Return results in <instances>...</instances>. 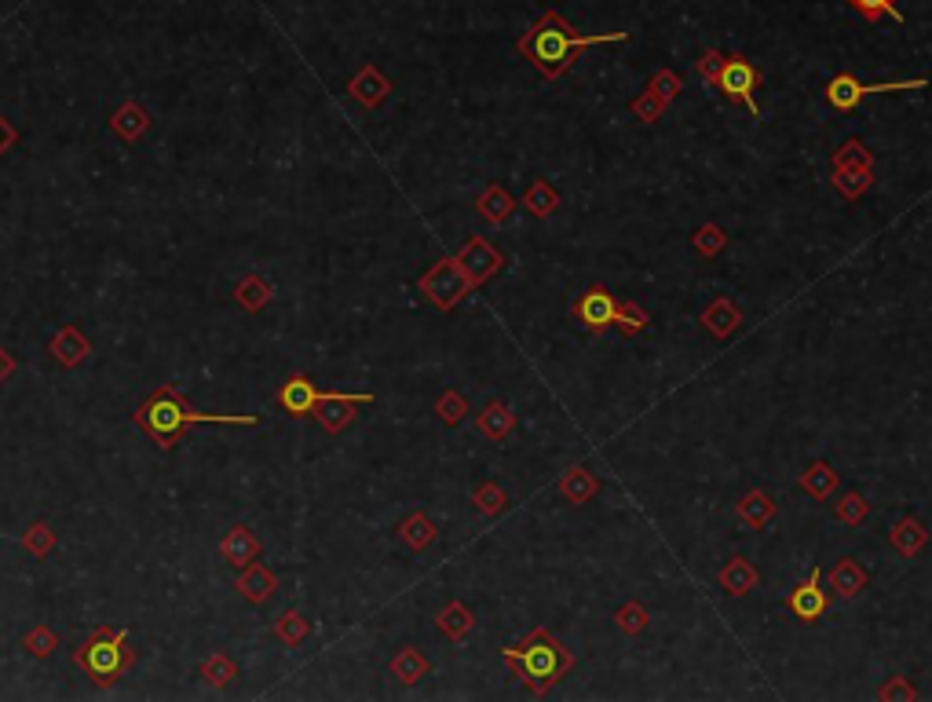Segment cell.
Returning <instances> with one entry per match:
<instances>
[{
	"label": "cell",
	"mask_w": 932,
	"mask_h": 702,
	"mask_svg": "<svg viewBox=\"0 0 932 702\" xmlns=\"http://www.w3.org/2000/svg\"><path fill=\"white\" fill-rule=\"evenodd\" d=\"M629 33L615 30V33H578L571 22L563 19L560 11H541L534 26H530L523 37H519V55L527 59L534 70H538L545 81H560L585 48L593 44H625Z\"/></svg>",
	"instance_id": "6da1fadb"
},
{
	"label": "cell",
	"mask_w": 932,
	"mask_h": 702,
	"mask_svg": "<svg viewBox=\"0 0 932 702\" xmlns=\"http://www.w3.org/2000/svg\"><path fill=\"white\" fill-rule=\"evenodd\" d=\"M505 666L516 673L530 695H549L574 670V655L556 633L538 626L516 648H505Z\"/></svg>",
	"instance_id": "7a4b0ae2"
},
{
	"label": "cell",
	"mask_w": 932,
	"mask_h": 702,
	"mask_svg": "<svg viewBox=\"0 0 932 702\" xmlns=\"http://www.w3.org/2000/svg\"><path fill=\"white\" fill-rule=\"evenodd\" d=\"M136 425L150 432L158 447H172L191 425H256V414H198L172 388H158L147 403L136 410Z\"/></svg>",
	"instance_id": "3957f363"
},
{
	"label": "cell",
	"mask_w": 932,
	"mask_h": 702,
	"mask_svg": "<svg viewBox=\"0 0 932 702\" xmlns=\"http://www.w3.org/2000/svg\"><path fill=\"white\" fill-rule=\"evenodd\" d=\"M929 88V77H907V81H885V85H863L852 70L837 74L834 81L827 85V103L837 110V114H852V110L863 103L867 96H885V92H922Z\"/></svg>",
	"instance_id": "277c9868"
},
{
	"label": "cell",
	"mask_w": 932,
	"mask_h": 702,
	"mask_svg": "<svg viewBox=\"0 0 932 702\" xmlns=\"http://www.w3.org/2000/svg\"><path fill=\"white\" fill-rule=\"evenodd\" d=\"M77 662L85 666L99 684L114 681L128 670L132 662V651L125 648V633H114V629H103L96 640H88L85 648L77 651Z\"/></svg>",
	"instance_id": "5b68a950"
},
{
	"label": "cell",
	"mask_w": 932,
	"mask_h": 702,
	"mask_svg": "<svg viewBox=\"0 0 932 702\" xmlns=\"http://www.w3.org/2000/svg\"><path fill=\"white\" fill-rule=\"evenodd\" d=\"M761 85H764V74L750 63V59H746V55H724L717 92H721L728 103L746 107L750 110V117H761V103H757Z\"/></svg>",
	"instance_id": "8992f818"
},
{
	"label": "cell",
	"mask_w": 932,
	"mask_h": 702,
	"mask_svg": "<svg viewBox=\"0 0 932 702\" xmlns=\"http://www.w3.org/2000/svg\"><path fill=\"white\" fill-rule=\"evenodd\" d=\"M417 289H421L424 297L432 300L439 311H454L457 304L472 293V282H468V275L461 271V264H457L454 256H446V260H439V264H432L424 271Z\"/></svg>",
	"instance_id": "52a82bcc"
},
{
	"label": "cell",
	"mask_w": 932,
	"mask_h": 702,
	"mask_svg": "<svg viewBox=\"0 0 932 702\" xmlns=\"http://www.w3.org/2000/svg\"><path fill=\"white\" fill-rule=\"evenodd\" d=\"M457 264H461V271L468 275V282H472V289H479L483 282H490V278L498 275L501 267H505V256H501L498 245H490L487 238H468L465 249L454 256Z\"/></svg>",
	"instance_id": "ba28073f"
},
{
	"label": "cell",
	"mask_w": 932,
	"mask_h": 702,
	"mask_svg": "<svg viewBox=\"0 0 932 702\" xmlns=\"http://www.w3.org/2000/svg\"><path fill=\"white\" fill-rule=\"evenodd\" d=\"M615 308H618V300H615V293H611V289H607V286H589L582 297L571 304V315L582 322L589 333H604V330H611V326H615Z\"/></svg>",
	"instance_id": "9c48e42d"
},
{
	"label": "cell",
	"mask_w": 932,
	"mask_h": 702,
	"mask_svg": "<svg viewBox=\"0 0 932 702\" xmlns=\"http://www.w3.org/2000/svg\"><path fill=\"white\" fill-rule=\"evenodd\" d=\"M373 395L362 392V395H348V392H322V399H318L315 406V417L322 421V428L326 432H340V428L351 425V417H355V406H370Z\"/></svg>",
	"instance_id": "30bf717a"
},
{
	"label": "cell",
	"mask_w": 932,
	"mask_h": 702,
	"mask_svg": "<svg viewBox=\"0 0 932 702\" xmlns=\"http://www.w3.org/2000/svg\"><path fill=\"white\" fill-rule=\"evenodd\" d=\"M819 578H823V571L812 567L805 582H797L794 589H790V596H786V607H790L801 622H816V618H823V611H827V604H830V596L819 589Z\"/></svg>",
	"instance_id": "8fae6325"
},
{
	"label": "cell",
	"mask_w": 932,
	"mask_h": 702,
	"mask_svg": "<svg viewBox=\"0 0 932 702\" xmlns=\"http://www.w3.org/2000/svg\"><path fill=\"white\" fill-rule=\"evenodd\" d=\"M318 399H322V392H318L308 377H289V381L282 384V395H278V403H282V410H286L289 417L315 414Z\"/></svg>",
	"instance_id": "7c38bea8"
},
{
	"label": "cell",
	"mask_w": 932,
	"mask_h": 702,
	"mask_svg": "<svg viewBox=\"0 0 932 702\" xmlns=\"http://www.w3.org/2000/svg\"><path fill=\"white\" fill-rule=\"evenodd\" d=\"M889 545L896 549L900 556H918L929 545V531H925V523L918 520V516H900V520L892 523L889 531Z\"/></svg>",
	"instance_id": "4fadbf2b"
},
{
	"label": "cell",
	"mask_w": 932,
	"mask_h": 702,
	"mask_svg": "<svg viewBox=\"0 0 932 702\" xmlns=\"http://www.w3.org/2000/svg\"><path fill=\"white\" fill-rule=\"evenodd\" d=\"M867 585H870V575L863 571V564H859L856 556H841L837 567L830 571V589H834L841 600H856Z\"/></svg>",
	"instance_id": "5bb4252c"
},
{
	"label": "cell",
	"mask_w": 932,
	"mask_h": 702,
	"mask_svg": "<svg viewBox=\"0 0 932 702\" xmlns=\"http://www.w3.org/2000/svg\"><path fill=\"white\" fill-rule=\"evenodd\" d=\"M717 582H721V589L728 596H746V593H753V589L761 585V575H757V567H753L746 556H731L728 564L721 567Z\"/></svg>",
	"instance_id": "9a60e30c"
},
{
	"label": "cell",
	"mask_w": 932,
	"mask_h": 702,
	"mask_svg": "<svg viewBox=\"0 0 932 702\" xmlns=\"http://www.w3.org/2000/svg\"><path fill=\"white\" fill-rule=\"evenodd\" d=\"M702 326H706V333H713L717 341H724V337H731V333L742 326V311L739 304L731 297H717L710 304V308L702 311Z\"/></svg>",
	"instance_id": "2e32d148"
},
{
	"label": "cell",
	"mask_w": 932,
	"mask_h": 702,
	"mask_svg": "<svg viewBox=\"0 0 932 702\" xmlns=\"http://www.w3.org/2000/svg\"><path fill=\"white\" fill-rule=\"evenodd\" d=\"M735 512H739V520L746 523L750 531H764V527L775 520V501L768 498L761 487H753L735 501Z\"/></svg>",
	"instance_id": "e0dca14e"
},
{
	"label": "cell",
	"mask_w": 932,
	"mask_h": 702,
	"mask_svg": "<svg viewBox=\"0 0 932 702\" xmlns=\"http://www.w3.org/2000/svg\"><path fill=\"white\" fill-rule=\"evenodd\" d=\"M476 428L483 432L487 439H494V443H505V439L512 436V428H516V414H512L509 403H501V399H490L487 406H483V414L476 417Z\"/></svg>",
	"instance_id": "ac0fdd59"
},
{
	"label": "cell",
	"mask_w": 932,
	"mask_h": 702,
	"mask_svg": "<svg viewBox=\"0 0 932 702\" xmlns=\"http://www.w3.org/2000/svg\"><path fill=\"white\" fill-rule=\"evenodd\" d=\"M435 626H439V633H443L446 640H454V644H461V640H468V633L476 629V615H472V607L461 604V600H450V604L435 615Z\"/></svg>",
	"instance_id": "d6986e66"
},
{
	"label": "cell",
	"mask_w": 932,
	"mask_h": 702,
	"mask_svg": "<svg viewBox=\"0 0 932 702\" xmlns=\"http://www.w3.org/2000/svg\"><path fill=\"white\" fill-rule=\"evenodd\" d=\"M596 490H600V479H596L585 465L567 468V472L560 476V483H556V494H560L563 501H571V505H585Z\"/></svg>",
	"instance_id": "ffe728a7"
},
{
	"label": "cell",
	"mask_w": 932,
	"mask_h": 702,
	"mask_svg": "<svg viewBox=\"0 0 932 702\" xmlns=\"http://www.w3.org/2000/svg\"><path fill=\"white\" fill-rule=\"evenodd\" d=\"M476 213L487 220V224H494V227H501V224H509L512 220V213H516V198H512L505 187H498V183H490L487 191L479 194L476 198Z\"/></svg>",
	"instance_id": "44dd1931"
},
{
	"label": "cell",
	"mask_w": 932,
	"mask_h": 702,
	"mask_svg": "<svg viewBox=\"0 0 932 702\" xmlns=\"http://www.w3.org/2000/svg\"><path fill=\"white\" fill-rule=\"evenodd\" d=\"M348 92L359 99V103H366V107H381L384 99H388V92H392V85L384 81L377 66H366L359 77H351Z\"/></svg>",
	"instance_id": "7402d4cb"
},
{
	"label": "cell",
	"mask_w": 932,
	"mask_h": 702,
	"mask_svg": "<svg viewBox=\"0 0 932 702\" xmlns=\"http://www.w3.org/2000/svg\"><path fill=\"white\" fill-rule=\"evenodd\" d=\"M801 490H805L808 498H816V501L834 498V490H837L834 465H830V461H812V465L805 468V476H801Z\"/></svg>",
	"instance_id": "603a6c76"
},
{
	"label": "cell",
	"mask_w": 932,
	"mask_h": 702,
	"mask_svg": "<svg viewBox=\"0 0 932 702\" xmlns=\"http://www.w3.org/2000/svg\"><path fill=\"white\" fill-rule=\"evenodd\" d=\"M519 205H523L530 216L545 220V216H552L556 209H560V194H556V187H552L549 180H534L527 187V194L519 198Z\"/></svg>",
	"instance_id": "cb8c5ba5"
},
{
	"label": "cell",
	"mask_w": 932,
	"mask_h": 702,
	"mask_svg": "<svg viewBox=\"0 0 932 702\" xmlns=\"http://www.w3.org/2000/svg\"><path fill=\"white\" fill-rule=\"evenodd\" d=\"M830 183H834V191L841 198L856 202V198H863L874 187V169H834L830 172Z\"/></svg>",
	"instance_id": "d4e9b609"
},
{
	"label": "cell",
	"mask_w": 932,
	"mask_h": 702,
	"mask_svg": "<svg viewBox=\"0 0 932 702\" xmlns=\"http://www.w3.org/2000/svg\"><path fill=\"white\" fill-rule=\"evenodd\" d=\"M435 523H432V516L428 512H414V516H406L403 523H399V538H403L414 553H424L428 545L435 542Z\"/></svg>",
	"instance_id": "484cf974"
},
{
	"label": "cell",
	"mask_w": 932,
	"mask_h": 702,
	"mask_svg": "<svg viewBox=\"0 0 932 702\" xmlns=\"http://www.w3.org/2000/svg\"><path fill=\"white\" fill-rule=\"evenodd\" d=\"M392 673H395V677H399L403 684H417L421 677H428V673H432V662L424 659V655H421L417 648H403L399 655H395Z\"/></svg>",
	"instance_id": "4316f807"
},
{
	"label": "cell",
	"mask_w": 932,
	"mask_h": 702,
	"mask_svg": "<svg viewBox=\"0 0 932 702\" xmlns=\"http://www.w3.org/2000/svg\"><path fill=\"white\" fill-rule=\"evenodd\" d=\"M845 4L856 15H863V22H870V26H878L881 19H892L896 26L903 22V11L896 8L900 0H845Z\"/></svg>",
	"instance_id": "83f0119b"
},
{
	"label": "cell",
	"mask_w": 932,
	"mask_h": 702,
	"mask_svg": "<svg viewBox=\"0 0 932 702\" xmlns=\"http://www.w3.org/2000/svg\"><path fill=\"white\" fill-rule=\"evenodd\" d=\"M615 326L622 337H640V333L651 326V319H647V311L636 304V300H618L615 308Z\"/></svg>",
	"instance_id": "f1b7e54d"
},
{
	"label": "cell",
	"mask_w": 932,
	"mask_h": 702,
	"mask_svg": "<svg viewBox=\"0 0 932 702\" xmlns=\"http://www.w3.org/2000/svg\"><path fill=\"white\" fill-rule=\"evenodd\" d=\"M834 516L841 523H848V527H863L870 516V501L859 494V490H848V494H841V498L834 501Z\"/></svg>",
	"instance_id": "f546056e"
},
{
	"label": "cell",
	"mask_w": 932,
	"mask_h": 702,
	"mask_svg": "<svg viewBox=\"0 0 932 702\" xmlns=\"http://www.w3.org/2000/svg\"><path fill=\"white\" fill-rule=\"evenodd\" d=\"M834 169H874V154L863 139H845L834 150Z\"/></svg>",
	"instance_id": "4dcf8cb0"
},
{
	"label": "cell",
	"mask_w": 932,
	"mask_h": 702,
	"mask_svg": "<svg viewBox=\"0 0 932 702\" xmlns=\"http://www.w3.org/2000/svg\"><path fill=\"white\" fill-rule=\"evenodd\" d=\"M256 553H260V545H256V538L245 527H234L227 538H223V556L231 560V564H249V560H256Z\"/></svg>",
	"instance_id": "1f68e13d"
},
{
	"label": "cell",
	"mask_w": 932,
	"mask_h": 702,
	"mask_svg": "<svg viewBox=\"0 0 932 702\" xmlns=\"http://www.w3.org/2000/svg\"><path fill=\"white\" fill-rule=\"evenodd\" d=\"M615 626L622 629L625 637H640V633H647V626H651V611H647L640 600H629V604H622L615 611Z\"/></svg>",
	"instance_id": "d6a6232c"
},
{
	"label": "cell",
	"mask_w": 932,
	"mask_h": 702,
	"mask_svg": "<svg viewBox=\"0 0 932 702\" xmlns=\"http://www.w3.org/2000/svg\"><path fill=\"white\" fill-rule=\"evenodd\" d=\"M435 414H439V421H443L446 428H457L468 414V399L461 392H443L435 399Z\"/></svg>",
	"instance_id": "836d02e7"
},
{
	"label": "cell",
	"mask_w": 932,
	"mask_h": 702,
	"mask_svg": "<svg viewBox=\"0 0 932 702\" xmlns=\"http://www.w3.org/2000/svg\"><path fill=\"white\" fill-rule=\"evenodd\" d=\"M472 505H476L483 516H498V512L509 509V494H505L498 483H483V487H476V494H472Z\"/></svg>",
	"instance_id": "e575fe53"
},
{
	"label": "cell",
	"mask_w": 932,
	"mask_h": 702,
	"mask_svg": "<svg viewBox=\"0 0 932 702\" xmlns=\"http://www.w3.org/2000/svg\"><path fill=\"white\" fill-rule=\"evenodd\" d=\"M691 245H695V253H702V256H717V253H724V245H728V231L717 224H702L699 231L691 234Z\"/></svg>",
	"instance_id": "d590c367"
},
{
	"label": "cell",
	"mask_w": 932,
	"mask_h": 702,
	"mask_svg": "<svg viewBox=\"0 0 932 702\" xmlns=\"http://www.w3.org/2000/svg\"><path fill=\"white\" fill-rule=\"evenodd\" d=\"M647 92H655L662 103H673V99L684 92V81H680L673 70H658V74H651V81H647Z\"/></svg>",
	"instance_id": "8d00e7d4"
},
{
	"label": "cell",
	"mask_w": 932,
	"mask_h": 702,
	"mask_svg": "<svg viewBox=\"0 0 932 702\" xmlns=\"http://www.w3.org/2000/svg\"><path fill=\"white\" fill-rule=\"evenodd\" d=\"M666 107H669V103H662V99H658L655 92H644V96H636V99H633V107H629V110H633L636 121H644V125H655L658 117L666 114Z\"/></svg>",
	"instance_id": "74e56055"
},
{
	"label": "cell",
	"mask_w": 932,
	"mask_h": 702,
	"mask_svg": "<svg viewBox=\"0 0 932 702\" xmlns=\"http://www.w3.org/2000/svg\"><path fill=\"white\" fill-rule=\"evenodd\" d=\"M721 66H724V55L717 52V48L702 52L699 63H695V70H699V77H702V85L710 88V92H717V81H721Z\"/></svg>",
	"instance_id": "f35d334b"
},
{
	"label": "cell",
	"mask_w": 932,
	"mask_h": 702,
	"mask_svg": "<svg viewBox=\"0 0 932 702\" xmlns=\"http://www.w3.org/2000/svg\"><path fill=\"white\" fill-rule=\"evenodd\" d=\"M242 589H245V596H249V600H264V596L275 589V578L267 575L264 567H253V571L242 578Z\"/></svg>",
	"instance_id": "ab89813d"
},
{
	"label": "cell",
	"mask_w": 932,
	"mask_h": 702,
	"mask_svg": "<svg viewBox=\"0 0 932 702\" xmlns=\"http://www.w3.org/2000/svg\"><path fill=\"white\" fill-rule=\"evenodd\" d=\"M278 633H282V640H286V644H297V640L308 637V618L297 615V611H289V615L282 618V626H278Z\"/></svg>",
	"instance_id": "60d3db41"
},
{
	"label": "cell",
	"mask_w": 932,
	"mask_h": 702,
	"mask_svg": "<svg viewBox=\"0 0 932 702\" xmlns=\"http://www.w3.org/2000/svg\"><path fill=\"white\" fill-rule=\"evenodd\" d=\"M878 699H885V702H889V699H907V702H911V699H918V692L911 688V681H907V677H892L889 684H881Z\"/></svg>",
	"instance_id": "b9f144b4"
}]
</instances>
